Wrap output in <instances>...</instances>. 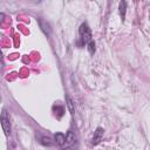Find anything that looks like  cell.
<instances>
[{
  "label": "cell",
  "instance_id": "obj_1",
  "mask_svg": "<svg viewBox=\"0 0 150 150\" xmlns=\"http://www.w3.org/2000/svg\"><path fill=\"white\" fill-rule=\"evenodd\" d=\"M79 35H80V39L77 40L76 45L79 47H83L84 45H89L90 42H93V34H91V29L89 28L88 23L87 22H83L80 28H79Z\"/></svg>",
  "mask_w": 150,
  "mask_h": 150
},
{
  "label": "cell",
  "instance_id": "obj_2",
  "mask_svg": "<svg viewBox=\"0 0 150 150\" xmlns=\"http://www.w3.org/2000/svg\"><path fill=\"white\" fill-rule=\"evenodd\" d=\"M1 127L6 136H9L11 135V122H9V116L6 109H2V112H1Z\"/></svg>",
  "mask_w": 150,
  "mask_h": 150
},
{
  "label": "cell",
  "instance_id": "obj_3",
  "mask_svg": "<svg viewBox=\"0 0 150 150\" xmlns=\"http://www.w3.org/2000/svg\"><path fill=\"white\" fill-rule=\"evenodd\" d=\"M103 135H104L103 128H101V127L96 128V130H95V132H94V136H93V138H91V144H93V145H97V144L102 141Z\"/></svg>",
  "mask_w": 150,
  "mask_h": 150
},
{
  "label": "cell",
  "instance_id": "obj_4",
  "mask_svg": "<svg viewBox=\"0 0 150 150\" xmlns=\"http://www.w3.org/2000/svg\"><path fill=\"white\" fill-rule=\"evenodd\" d=\"M75 143H76V136H75V134H74L73 131H68V134L66 135V144H64V146H63L62 149H63V150L69 149V148H71Z\"/></svg>",
  "mask_w": 150,
  "mask_h": 150
},
{
  "label": "cell",
  "instance_id": "obj_5",
  "mask_svg": "<svg viewBox=\"0 0 150 150\" xmlns=\"http://www.w3.org/2000/svg\"><path fill=\"white\" fill-rule=\"evenodd\" d=\"M38 22H39V26H40L41 30L45 33V35L49 36V35H50V33H52V28H50L49 23H48L47 21L42 20V19H38Z\"/></svg>",
  "mask_w": 150,
  "mask_h": 150
},
{
  "label": "cell",
  "instance_id": "obj_6",
  "mask_svg": "<svg viewBox=\"0 0 150 150\" xmlns=\"http://www.w3.org/2000/svg\"><path fill=\"white\" fill-rule=\"evenodd\" d=\"M54 138H55V143L57 145H60L61 148L64 146V144H66V135H63L62 132H57V134H55Z\"/></svg>",
  "mask_w": 150,
  "mask_h": 150
},
{
  "label": "cell",
  "instance_id": "obj_7",
  "mask_svg": "<svg viewBox=\"0 0 150 150\" xmlns=\"http://www.w3.org/2000/svg\"><path fill=\"white\" fill-rule=\"evenodd\" d=\"M66 102H67V107H68V109H69V111H70V114L71 115H74V112H75V105H74V101L70 98V96L68 95V94H66Z\"/></svg>",
  "mask_w": 150,
  "mask_h": 150
},
{
  "label": "cell",
  "instance_id": "obj_8",
  "mask_svg": "<svg viewBox=\"0 0 150 150\" xmlns=\"http://www.w3.org/2000/svg\"><path fill=\"white\" fill-rule=\"evenodd\" d=\"M118 9H120V15L122 18V21L125 19V11H127V2L125 1H121L118 5Z\"/></svg>",
  "mask_w": 150,
  "mask_h": 150
},
{
  "label": "cell",
  "instance_id": "obj_9",
  "mask_svg": "<svg viewBox=\"0 0 150 150\" xmlns=\"http://www.w3.org/2000/svg\"><path fill=\"white\" fill-rule=\"evenodd\" d=\"M40 143L43 145H52V138L50 137H46V136H41L40 137Z\"/></svg>",
  "mask_w": 150,
  "mask_h": 150
},
{
  "label": "cell",
  "instance_id": "obj_10",
  "mask_svg": "<svg viewBox=\"0 0 150 150\" xmlns=\"http://www.w3.org/2000/svg\"><path fill=\"white\" fill-rule=\"evenodd\" d=\"M53 110H54V111L57 110L56 114H57L59 117H61V116L63 115V112H64V109H63V107H61V105H54V107H53Z\"/></svg>",
  "mask_w": 150,
  "mask_h": 150
},
{
  "label": "cell",
  "instance_id": "obj_11",
  "mask_svg": "<svg viewBox=\"0 0 150 150\" xmlns=\"http://www.w3.org/2000/svg\"><path fill=\"white\" fill-rule=\"evenodd\" d=\"M87 48H88V52L93 55V54L95 53V42H94V41H93V42H90V43L87 46Z\"/></svg>",
  "mask_w": 150,
  "mask_h": 150
}]
</instances>
